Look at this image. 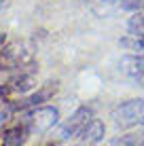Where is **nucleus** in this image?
I'll return each mask as SVG.
<instances>
[{"mask_svg": "<svg viewBox=\"0 0 144 146\" xmlns=\"http://www.w3.org/2000/svg\"><path fill=\"white\" fill-rule=\"evenodd\" d=\"M104 135H106V125L100 119H91L85 125V129L78 133V140H81L83 146H93V144H100Z\"/></svg>", "mask_w": 144, "mask_h": 146, "instance_id": "nucleus-6", "label": "nucleus"}, {"mask_svg": "<svg viewBox=\"0 0 144 146\" xmlns=\"http://www.w3.org/2000/svg\"><path fill=\"white\" fill-rule=\"evenodd\" d=\"M76 146H83V144H76Z\"/></svg>", "mask_w": 144, "mask_h": 146, "instance_id": "nucleus-16", "label": "nucleus"}, {"mask_svg": "<svg viewBox=\"0 0 144 146\" xmlns=\"http://www.w3.org/2000/svg\"><path fill=\"white\" fill-rule=\"evenodd\" d=\"M59 121V110L55 106H38L26 112L21 123L26 125L28 135H42L49 129H53V125H57Z\"/></svg>", "mask_w": 144, "mask_h": 146, "instance_id": "nucleus-1", "label": "nucleus"}, {"mask_svg": "<svg viewBox=\"0 0 144 146\" xmlns=\"http://www.w3.org/2000/svg\"><path fill=\"white\" fill-rule=\"evenodd\" d=\"M13 112H15L13 104H9V102H0V129H2L4 125H7L9 121H11Z\"/></svg>", "mask_w": 144, "mask_h": 146, "instance_id": "nucleus-13", "label": "nucleus"}, {"mask_svg": "<svg viewBox=\"0 0 144 146\" xmlns=\"http://www.w3.org/2000/svg\"><path fill=\"white\" fill-rule=\"evenodd\" d=\"M93 119V108L91 106H81L59 125L57 129V140H70L78 138V133L85 129V125Z\"/></svg>", "mask_w": 144, "mask_h": 146, "instance_id": "nucleus-3", "label": "nucleus"}, {"mask_svg": "<svg viewBox=\"0 0 144 146\" xmlns=\"http://www.w3.org/2000/svg\"><path fill=\"white\" fill-rule=\"evenodd\" d=\"M2 4H4V0H0V7H2Z\"/></svg>", "mask_w": 144, "mask_h": 146, "instance_id": "nucleus-15", "label": "nucleus"}, {"mask_svg": "<svg viewBox=\"0 0 144 146\" xmlns=\"http://www.w3.org/2000/svg\"><path fill=\"white\" fill-rule=\"evenodd\" d=\"M121 44L127 51H144V36H131V38H123Z\"/></svg>", "mask_w": 144, "mask_h": 146, "instance_id": "nucleus-12", "label": "nucleus"}, {"mask_svg": "<svg viewBox=\"0 0 144 146\" xmlns=\"http://www.w3.org/2000/svg\"><path fill=\"white\" fill-rule=\"evenodd\" d=\"M119 68H121L123 74H127V76L133 78L136 83L144 85V55H138V53L123 55L121 62H119Z\"/></svg>", "mask_w": 144, "mask_h": 146, "instance_id": "nucleus-5", "label": "nucleus"}, {"mask_svg": "<svg viewBox=\"0 0 144 146\" xmlns=\"http://www.w3.org/2000/svg\"><path fill=\"white\" fill-rule=\"evenodd\" d=\"M112 121L117 127H133V125H144V98L125 100L112 110Z\"/></svg>", "mask_w": 144, "mask_h": 146, "instance_id": "nucleus-2", "label": "nucleus"}, {"mask_svg": "<svg viewBox=\"0 0 144 146\" xmlns=\"http://www.w3.org/2000/svg\"><path fill=\"white\" fill-rule=\"evenodd\" d=\"M9 89L15 93H28V91H32L34 87H36V76H34L32 72H28V70H19L15 76L9 80Z\"/></svg>", "mask_w": 144, "mask_h": 146, "instance_id": "nucleus-7", "label": "nucleus"}, {"mask_svg": "<svg viewBox=\"0 0 144 146\" xmlns=\"http://www.w3.org/2000/svg\"><path fill=\"white\" fill-rule=\"evenodd\" d=\"M87 2H91V4H110V2H115V0H87Z\"/></svg>", "mask_w": 144, "mask_h": 146, "instance_id": "nucleus-14", "label": "nucleus"}, {"mask_svg": "<svg viewBox=\"0 0 144 146\" xmlns=\"http://www.w3.org/2000/svg\"><path fill=\"white\" fill-rule=\"evenodd\" d=\"M26 138H28V129H26L23 123H19V125H15V127H11V129L4 131L2 146H23Z\"/></svg>", "mask_w": 144, "mask_h": 146, "instance_id": "nucleus-8", "label": "nucleus"}, {"mask_svg": "<svg viewBox=\"0 0 144 146\" xmlns=\"http://www.w3.org/2000/svg\"><path fill=\"white\" fill-rule=\"evenodd\" d=\"M110 146H144V127H140L138 131L117 135L110 142Z\"/></svg>", "mask_w": 144, "mask_h": 146, "instance_id": "nucleus-9", "label": "nucleus"}, {"mask_svg": "<svg viewBox=\"0 0 144 146\" xmlns=\"http://www.w3.org/2000/svg\"><path fill=\"white\" fill-rule=\"evenodd\" d=\"M119 7L127 13H144V0H119Z\"/></svg>", "mask_w": 144, "mask_h": 146, "instance_id": "nucleus-11", "label": "nucleus"}, {"mask_svg": "<svg viewBox=\"0 0 144 146\" xmlns=\"http://www.w3.org/2000/svg\"><path fill=\"white\" fill-rule=\"evenodd\" d=\"M55 89H57V83H49L47 87H40L38 91H34V93H30V95H23L17 104H13V108L19 110V112H21V110L38 108V106H42V102H47V100L55 93Z\"/></svg>", "mask_w": 144, "mask_h": 146, "instance_id": "nucleus-4", "label": "nucleus"}, {"mask_svg": "<svg viewBox=\"0 0 144 146\" xmlns=\"http://www.w3.org/2000/svg\"><path fill=\"white\" fill-rule=\"evenodd\" d=\"M127 32L131 36H144V13H131L127 19Z\"/></svg>", "mask_w": 144, "mask_h": 146, "instance_id": "nucleus-10", "label": "nucleus"}]
</instances>
